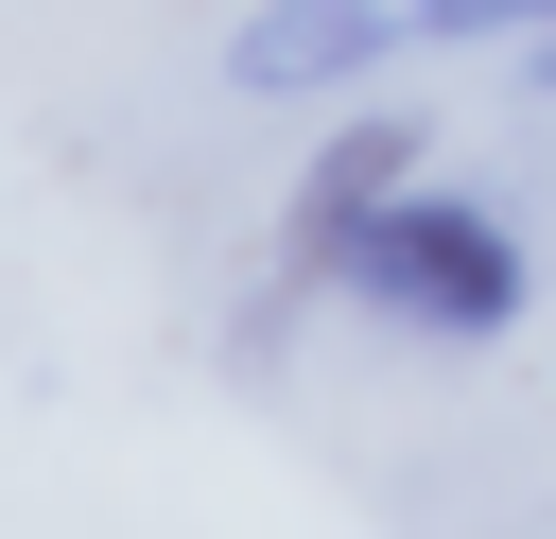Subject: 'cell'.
I'll use <instances>...</instances> for the list:
<instances>
[{
  "label": "cell",
  "instance_id": "1",
  "mask_svg": "<svg viewBox=\"0 0 556 539\" xmlns=\"http://www.w3.org/2000/svg\"><path fill=\"white\" fill-rule=\"evenodd\" d=\"M348 296H365L382 330H417V348H504V330L539 313V261H521V226H504L486 191L400 174V191L365 209V243H348Z\"/></svg>",
  "mask_w": 556,
  "mask_h": 539
},
{
  "label": "cell",
  "instance_id": "2",
  "mask_svg": "<svg viewBox=\"0 0 556 539\" xmlns=\"http://www.w3.org/2000/svg\"><path fill=\"white\" fill-rule=\"evenodd\" d=\"M417 174V104H348L313 156H295V209H278V278H261V330H295V296H348V243L365 209Z\"/></svg>",
  "mask_w": 556,
  "mask_h": 539
},
{
  "label": "cell",
  "instance_id": "3",
  "mask_svg": "<svg viewBox=\"0 0 556 539\" xmlns=\"http://www.w3.org/2000/svg\"><path fill=\"white\" fill-rule=\"evenodd\" d=\"M400 52H434L417 0H261V17L226 35V87H243V104H330V87H382Z\"/></svg>",
  "mask_w": 556,
  "mask_h": 539
},
{
  "label": "cell",
  "instance_id": "4",
  "mask_svg": "<svg viewBox=\"0 0 556 539\" xmlns=\"http://www.w3.org/2000/svg\"><path fill=\"white\" fill-rule=\"evenodd\" d=\"M417 17H434V52H486V35L539 52V35H556V0H417Z\"/></svg>",
  "mask_w": 556,
  "mask_h": 539
},
{
  "label": "cell",
  "instance_id": "5",
  "mask_svg": "<svg viewBox=\"0 0 556 539\" xmlns=\"http://www.w3.org/2000/svg\"><path fill=\"white\" fill-rule=\"evenodd\" d=\"M539 87H556V35H539Z\"/></svg>",
  "mask_w": 556,
  "mask_h": 539
}]
</instances>
